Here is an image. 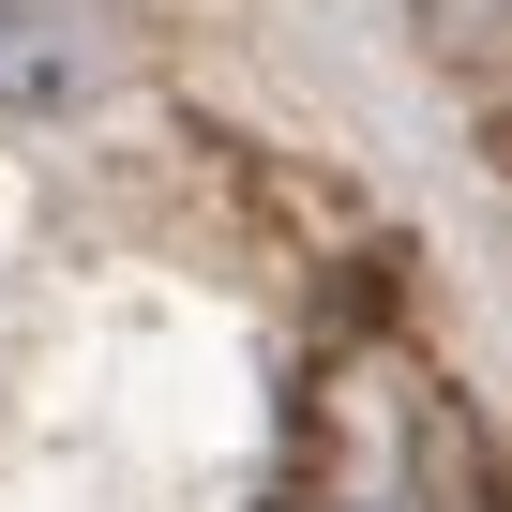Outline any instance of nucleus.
<instances>
[{
	"label": "nucleus",
	"mask_w": 512,
	"mask_h": 512,
	"mask_svg": "<svg viewBox=\"0 0 512 512\" xmlns=\"http://www.w3.org/2000/svg\"><path fill=\"white\" fill-rule=\"evenodd\" d=\"M136 76V16L121 0H0V106L16 121H61L91 91Z\"/></svg>",
	"instance_id": "f257e3e1"
}]
</instances>
